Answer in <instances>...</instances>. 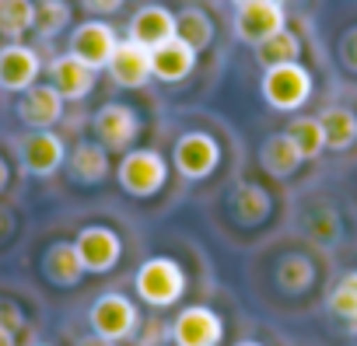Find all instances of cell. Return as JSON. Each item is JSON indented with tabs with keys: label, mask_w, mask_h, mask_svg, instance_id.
<instances>
[{
	"label": "cell",
	"mask_w": 357,
	"mask_h": 346,
	"mask_svg": "<svg viewBox=\"0 0 357 346\" xmlns=\"http://www.w3.org/2000/svg\"><path fill=\"white\" fill-rule=\"evenodd\" d=\"M95 67L77 60L74 53H63L50 63V84L63 95V102H81L95 91Z\"/></svg>",
	"instance_id": "obj_15"
},
{
	"label": "cell",
	"mask_w": 357,
	"mask_h": 346,
	"mask_svg": "<svg viewBox=\"0 0 357 346\" xmlns=\"http://www.w3.org/2000/svg\"><path fill=\"white\" fill-rule=\"evenodd\" d=\"M197 49L186 46L183 39H168L165 46L151 49V70L158 81L165 84H178V81H186L193 70H197Z\"/></svg>",
	"instance_id": "obj_16"
},
{
	"label": "cell",
	"mask_w": 357,
	"mask_h": 346,
	"mask_svg": "<svg viewBox=\"0 0 357 346\" xmlns=\"http://www.w3.org/2000/svg\"><path fill=\"white\" fill-rule=\"evenodd\" d=\"M228 210H231V217H235L238 224L256 228V224H263V221L270 217L273 200H270V193H266L263 186H256V182H238V186L231 189Z\"/></svg>",
	"instance_id": "obj_20"
},
{
	"label": "cell",
	"mask_w": 357,
	"mask_h": 346,
	"mask_svg": "<svg viewBox=\"0 0 357 346\" xmlns=\"http://www.w3.org/2000/svg\"><path fill=\"white\" fill-rule=\"evenodd\" d=\"M172 161L178 168V175L190 179V182H200L207 175H214V168L221 164V147L211 133H183L175 140V150H172Z\"/></svg>",
	"instance_id": "obj_5"
},
{
	"label": "cell",
	"mask_w": 357,
	"mask_h": 346,
	"mask_svg": "<svg viewBox=\"0 0 357 346\" xmlns=\"http://www.w3.org/2000/svg\"><path fill=\"white\" fill-rule=\"evenodd\" d=\"M74 245H77V255H81V262H84V273H109V269H116V262L123 259V242H119V235H116L112 228H105V224H88V228H81L77 238H74Z\"/></svg>",
	"instance_id": "obj_9"
},
{
	"label": "cell",
	"mask_w": 357,
	"mask_h": 346,
	"mask_svg": "<svg viewBox=\"0 0 357 346\" xmlns=\"http://www.w3.org/2000/svg\"><path fill=\"white\" fill-rule=\"evenodd\" d=\"M329 311L350 325H357V269L340 276V283L329 290Z\"/></svg>",
	"instance_id": "obj_29"
},
{
	"label": "cell",
	"mask_w": 357,
	"mask_h": 346,
	"mask_svg": "<svg viewBox=\"0 0 357 346\" xmlns=\"http://www.w3.org/2000/svg\"><path fill=\"white\" fill-rule=\"evenodd\" d=\"M91 129H95V136H98V143H102L105 150H126V147L137 140V133H140V119H137V112H133L130 105H123V102H105V105L95 112Z\"/></svg>",
	"instance_id": "obj_11"
},
{
	"label": "cell",
	"mask_w": 357,
	"mask_h": 346,
	"mask_svg": "<svg viewBox=\"0 0 357 346\" xmlns=\"http://www.w3.org/2000/svg\"><path fill=\"white\" fill-rule=\"evenodd\" d=\"M168 332H172L175 346H218L225 336V322L218 311H211L204 304H190L175 315Z\"/></svg>",
	"instance_id": "obj_8"
},
{
	"label": "cell",
	"mask_w": 357,
	"mask_h": 346,
	"mask_svg": "<svg viewBox=\"0 0 357 346\" xmlns=\"http://www.w3.org/2000/svg\"><path fill=\"white\" fill-rule=\"evenodd\" d=\"M130 39L147 46V49H158L165 46L168 39H175V15L161 4H147L133 15L130 22Z\"/></svg>",
	"instance_id": "obj_18"
},
{
	"label": "cell",
	"mask_w": 357,
	"mask_h": 346,
	"mask_svg": "<svg viewBox=\"0 0 357 346\" xmlns=\"http://www.w3.org/2000/svg\"><path fill=\"white\" fill-rule=\"evenodd\" d=\"M340 63H343L347 70H354V74H357V25H354V29H347V32H343V39H340Z\"/></svg>",
	"instance_id": "obj_30"
},
{
	"label": "cell",
	"mask_w": 357,
	"mask_h": 346,
	"mask_svg": "<svg viewBox=\"0 0 357 346\" xmlns=\"http://www.w3.org/2000/svg\"><path fill=\"white\" fill-rule=\"evenodd\" d=\"M123 4H126V0H81V8L88 15H116Z\"/></svg>",
	"instance_id": "obj_31"
},
{
	"label": "cell",
	"mask_w": 357,
	"mask_h": 346,
	"mask_svg": "<svg viewBox=\"0 0 357 346\" xmlns=\"http://www.w3.org/2000/svg\"><path fill=\"white\" fill-rule=\"evenodd\" d=\"M43 273L50 283L56 287H77L84 280V262L77 255V245L74 242H56L46 249L43 255Z\"/></svg>",
	"instance_id": "obj_19"
},
{
	"label": "cell",
	"mask_w": 357,
	"mask_h": 346,
	"mask_svg": "<svg viewBox=\"0 0 357 346\" xmlns=\"http://www.w3.org/2000/svg\"><path fill=\"white\" fill-rule=\"evenodd\" d=\"M63 95L53 84H32L18 98V119L29 129H53L63 119Z\"/></svg>",
	"instance_id": "obj_12"
},
{
	"label": "cell",
	"mask_w": 357,
	"mask_h": 346,
	"mask_svg": "<svg viewBox=\"0 0 357 346\" xmlns=\"http://www.w3.org/2000/svg\"><path fill=\"white\" fill-rule=\"evenodd\" d=\"M319 123L326 129V147L329 150H350L357 143V112L347 105H326L319 112Z\"/></svg>",
	"instance_id": "obj_22"
},
{
	"label": "cell",
	"mask_w": 357,
	"mask_h": 346,
	"mask_svg": "<svg viewBox=\"0 0 357 346\" xmlns=\"http://www.w3.org/2000/svg\"><path fill=\"white\" fill-rule=\"evenodd\" d=\"M301 161L305 157H301V150L294 147V140L287 133H273L259 147V164H263L266 175H273V179H291L294 171L301 168Z\"/></svg>",
	"instance_id": "obj_21"
},
{
	"label": "cell",
	"mask_w": 357,
	"mask_h": 346,
	"mask_svg": "<svg viewBox=\"0 0 357 346\" xmlns=\"http://www.w3.org/2000/svg\"><path fill=\"white\" fill-rule=\"evenodd\" d=\"M39 346H46V343H39Z\"/></svg>",
	"instance_id": "obj_37"
},
{
	"label": "cell",
	"mask_w": 357,
	"mask_h": 346,
	"mask_svg": "<svg viewBox=\"0 0 357 346\" xmlns=\"http://www.w3.org/2000/svg\"><path fill=\"white\" fill-rule=\"evenodd\" d=\"M284 133L294 140V147L301 150L305 161H312V157H319L326 150V129H322L319 116H294Z\"/></svg>",
	"instance_id": "obj_25"
},
{
	"label": "cell",
	"mask_w": 357,
	"mask_h": 346,
	"mask_svg": "<svg viewBox=\"0 0 357 346\" xmlns=\"http://www.w3.org/2000/svg\"><path fill=\"white\" fill-rule=\"evenodd\" d=\"M263 98L277 112H294L312 98V74L301 63H284L263 70Z\"/></svg>",
	"instance_id": "obj_3"
},
{
	"label": "cell",
	"mask_w": 357,
	"mask_h": 346,
	"mask_svg": "<svg viewBox=\"0 0 357 346\" xmlns=\"http://www.w3.org/2000/svg\"><path fill=\"white\" fill-rule=\"evenodd\" d=\"M256 60L263 70L284 67V63H301V39L291 29H280L277 36H270L266 42L256 46Z\"/></svg>",
	"instance_id": "obj_24"
},
{
	"label": "cell",
	"mask_w": 357,
	"mask_h": 346,
	"mask_svg": "<svg viewBox=\"0 0 357 346\" xmlns=\"http://www.w3.org/2000/svg\"><path fill=\"white\" fill-rule=\"evenodd\" d=\"M39 70H43V60L36 49L22 46V42H11L0 49V88L4 91H29L36 81H39Z\"/></svg>",
	"instance_id": "obj_13"
},
{
	"label": "cell",
	"mask_w": 357,
	"mask_h": 346,
	"mask_svg": "<svg viewBox=\"0 0 357 346\" xmlns=\"http://www.w3.org/2000/svg\"><path fill=\"white\" fill-rule=\"evenodd\" d=\"M235 346H263V343H256V339H242V343H235Z\"/></svg>",
	"instance_id": "obj_35"
},
{
	"label": "cell",
	"mask_w": 357,
	"mask_h": 346,
	"mask_svg": "<svg viewBox=\"0 0 357 346\" xmlns=\"http://www.w3.org/2000/svg\"><path fill=\"white\" fill-rule=\"evenodd\" d=\"M277 4H284V0H277Z\"/></svg>",
	"instance_id": "obj_36"
},
{
	"label": "cell",
	"mask_w": 357,
	"mask_h": 346,
	"mask_svg": "<svg viewBox=\"0 0 357 346\" xmlns=\"http://www.w3.org/2000/svg\"><path fill=\"white\" fill-rule=\"evenodd\" d=\"M116 46H119V36H116V29H112L109 22H102V18L81 22V25L70 32V53H74L77 60H84L88 67H95V70L109 67Z\"/></svg>",
	"instance_id": "obj_10"
},
{
	"label": "cell",
	"mask_w": 357,
	"mask_h": 346,
	"mask_svg": "<svg viewBox=\"0 0 357 346\" xmlns=\"http://www.w3.org/2000/svg\"><path fill=\"white\" fill-rule=\"evenodd\" d=\"M36 29V0H0V36L22 39Z\"/></svg>",
	"instance_id": "obj_26"
},
{
	"label": "cell",
	"mask_w": 357,
	"mask_h": 346,
	"mask_svg": "<svg viewBox=\"0 0 357 346\" xmlns=\"http://www.w3.org/2000/svg\"><path fill=\"white\" fill-rule=\"evenodd\" d=\"M175 39H183L197 53L211 49V42H214V18L204 8H183L175 15Z\"/></svg>",
	"instance_id": "obj_23"
},
{
	"label": "cell",
	"mask_w": 357,
	"mask_h": 346,
	"mask_svg": "<svg viewBox=\"0 0 357 346\" xmlns=\"http://www.w3.org/2000/svg\"><path fill=\"white\" fill-rule=\"evenodd\" d=\"M88 322H91V332H95V336L112 339V343H123V339L137 336V329H140V311H137V304H133L126 294H102V297L91 304Z\"/></svg>",
	"instance_id": "obj_4"
},
{
	"label": "cell",
	"mask_w": 357,
	"mask_h": 346,
	"mask_svg": "<svg viewBox=\"0 0 357 346\" xmlns=\"http://www.w3.org/2000/svg\"><path fill=\"white\" fill-rule=\"evenodd\" d=\"M77 346H116L112 339H102V336H84Z\"/></svg>",
	"instance_id": "obj_33"
},
{
	"label": "cell",
	"mask_w": 357,
	"mask_h": 346,
	"mask_svg": "<svg viewBox=\"0 0 357 346\" xmlns=\"http://www.w3.org/2000/svg\"><path fill=\"white\" fill-rule=\"evenodd\" d=\"M8 182H11V168H8V161L0 157V193L8 189Z\"/></svg>",
	"instance_id": "obj_34"
},
{
	"label": "cell",
	"mask_w": 357,
	"mask_h": 346,
	"mask_svg": "<svg viewBox=\"0 0 357 346\" xmlns=\"http://www.w3.org/2000/svg\"><path fill=\"white\" fill-rule=\"evenodd\" d=\"M0 346H18L15 343V329H8L4 322H0Z\"/></svg>",
	"instance_id": "obj_32"
},
{
	"label": "cell",
	"mask_w": 357,
	"mask_h": 346,
	"mask_svg": "<svg viewBox=\"0 0 357 346\" xmlns=\"http://www.w3.org/2000/svg\"><path fill=\"white\" fill-rule=\"evenodd\" d=\"M116 179H119L123 193L147 200V196L161 193V186L168 182V164L158 150H126L116 168Z\"/></svg>",
	"instance_id": "obj_2"
},
{
	"label": "cell",
	"mask_w": 357,
	"mask_h": 346,
	"mask_svg": "<svg viewBox=\"0 0 357 346\" xmlns=\"http://www.w3.org/2000/svg\"><path fill=\"white\" fill-rule=\"evenodd\" d=\"M70 25V4L67 0H39L36 4V32L39 39H56Z\"/></svg>",
	"instance_id": "obj_28"
},
{
	"label": "cell",
	"mask_w": 357,
	"mask_h": 346,
	"mask_svg": "<svg viewBox=\"0 0 357 346\" xmlns=\"http://www.w3.org/2000/svg\"><path fill=\"white\" fill-rule=\"evenodd\" d=\"M280 29H287V15L284 4L277 0H238L235 11V36L249 46L266 42L270 36H277Z\"/></svg>",
	"instance_id": "obj_6"
},
{
	"label": "cell",
	"mask_w": 357,
	"mask_h": 346,
	"mask_svg": "<svg viewBox=\"0 0 357 346\" xmlns=\"http://www.w3.org/2000/svg\"><path fill=\"white\" fill-rule=\"evenodd\" d=\"M133 287H137V297L144 304H151V308H172L178 297L186 294V273H183V266H178L175 259L154 255V259H147L137 269Z\"/></svg>",
	"instance_id": "obj_1"
},
{
	"label": "cell",
	"mask_w": 357,
	"mask_h": 346,
	"mask_svg": "<svg viewBox=\"0 0 357 346\" xmlns=\"http://www.w3.org/2000/svg\"><path fill=\"white\" fill-rule=\"evenodd\" d=\"M109 77L119 84V88H144L151 77H154V70H151V49L147 46H140V42H133V39H119V46H116V53H112V60H109Z\"/></svg>",
	"instance_id": "obj_14"
},
{
	"label": "cell",
	"mask_w": 357,
	"mask_h": 346,
	"mask_svg": "<svg viewBox=\"0 0 357 346\" xmlns=\"http://www.w3.org/2000/svg\"><path fill=\"white\" fill-rule=\"evenodd\" d=\"M67 171L77 186H98L109 179V150L98 140H81L74 150H67Z\"/></svg>",
	"instance_id": "obj_17"
},
{
	"label": "cell",
	"mask_w": 357,
	"mask_h": 346,
	"mask_svg": "<svg viewBox=\"0 0 357 346\" xmlns=\"http://www.w3.org/2000/svg\"><path fill=\"white\" fill-rule=\"evenodd\" d=\"M315 283V266L308 255H284L277 262V287L284 294H301Z\"/></svg>",
	"instance_id": "obj_27"
},
{
	"label": "cell",
	"mask_w": 357,
	"mask_h": 346,
	"mask_svg": "<svg viewBox=\"0 0 357 346\" xmlns=\"http://www.w3.org/2000/svg\"><path fill=\"white\" fill-rule=\"evenodd\" d=\"M18 157H22V168L29 171V175L50 179L67 164V143L53 129H32L29 136H22Z\"/></svg>",
	"instance_id": "obj_7"
}]
</instances>
